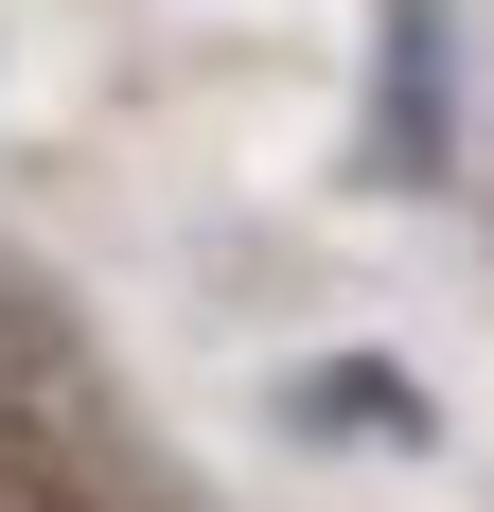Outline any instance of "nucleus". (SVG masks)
I'll use <instances>...</instances> for the list:
<instances>
[{"label": "nucleus", "mask_w": 494, "mask_h": 512, "mask_svg": "<svg viewBox=\"0 0 494 512\" xmlns=\"http://www.w3.org/2000/svg\"><path fill=\"white\" fill-rule=\"evenodd\" d=\"M0 512H71V495H0Z\"/></svg>", "instance_id": "f03ea898"}, {"label": "nucleus", "mask_w": 494, "mask_h": 512, "mask_svg": "<svg viewBox=\"0 0 494 512\" xmlns=\"http://www.w3.org/2000/svg\"><path fill=\"white\" fill-rule=\"evenodd\" d=\"M389 159L406 177L442 159V18H424V0H389Z\"/></svg>", "instance_id": "f257e3e1"}]
</instances>
